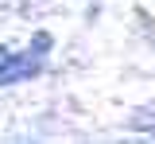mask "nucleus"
<instances>
[{"label":"nucleus","instance_id":"nucleus-1","mask_svg":"<svg viewBox=\"0 0 155 144\" xmlns=\"http://www.w3.org/2000/svg\"><path fill=\"white\" fill-rule=\"evenodd\" d=\"M43 70L39 55H19V59H0V86H12V82H23V78H35Z\"/></svg>","mask_w":155,"mask_h":144},{"label":"nucleus","instance_id":"nucleus-3","mask_svg":"<svg viewBox=\"0 0 155 144\" xmlns=\"http://www.w3.org/2000/svg\"><path fill=\"white\" fill-rule=\"evenodd\" d=\"M0 59H8V51H4V47H0Z\"/></svg>","mask_w":155,"mask_h":144},{"label":"nucleus","instance_id":"nucleus-2","mask_svg":"<svg viewBox=\"0 0 155 144\" xmlns=\"http://www.w3.org/2000/svg\"><path fill=\"white\" fill-rule=\"evenodd\" d=\"M132 129H155V109H143L132 117Z\"/></svg>","mask_w":155,"mask_h":144}]
</instances>
